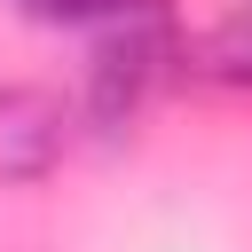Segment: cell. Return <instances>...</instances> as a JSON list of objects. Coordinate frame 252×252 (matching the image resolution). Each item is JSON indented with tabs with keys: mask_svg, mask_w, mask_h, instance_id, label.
Returning <instances> with one entry per match:
<instances>
[{
	"mask_svg": "<svg viewBox=\"0 0 252 252\" xmlns=\"http://www.w3.org/2000/svg\"><path fill=\"white\" fill-rule=\"evenodd\" d=\"M39 24H79V32H102L94 47V94H102V118L134 110V94L150 87L158 55H165V0H24Z\"/></svg>",
	"mask_w": 252,
	"mask_h": 252,
	"instance_id": "1",
	"label": "cell"
},
{
	"mask_svg": "<svg viewBox=\"0 0 252 252\" xmlns=\"http://www.w3.org/2000/svg\"><path fill=\"white\" fill-rule=\"evenodd\" d=\"M205 71L213 79H252V0H236L220 16V32L205 39Z\"/></svg>",
	"mask_w": 252,
	"mask_h": 252,
	"instance_id": "2",
	"label": "cell"
}]
</instances>
